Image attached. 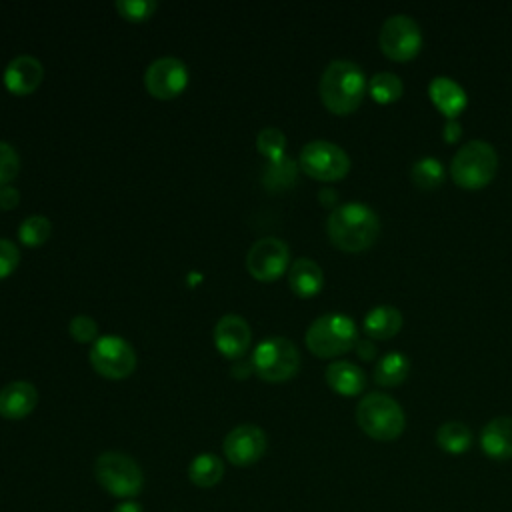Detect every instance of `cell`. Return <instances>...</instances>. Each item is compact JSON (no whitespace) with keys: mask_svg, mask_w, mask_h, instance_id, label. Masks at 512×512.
<instances>
[{"mask_svg":"<svg viewBox=\"0 0 512 512\" xmlns=\"http://www.w3.org/2000/svg\"><path fill=\"white\" fill-rule=\"evenodd\" d=\"M92 368L110 380L126 378L136 368V350L132 344L118 334L98 336L90 348Z\"/></svg>","mask_w":512,"mask_h":512,"instance_id":"ba28073f","label":"cell"},{"mask_svg":"<svg viewBox=\"0 0 512 512\" xmlns=\"http://www.w3.org/2000/svg\"><path fill=\"white\" fill-rule=\"evenodd\" d=\"M94 474L98 484L116 498L138 496L144 486L142 468L134 458L122 452H102L96 458Z\"/></svg>","mask_w":512,"mask_h":512,"instance_id":"8992f818","label":"cell"},{"mask_svg":"<svg viewBox=\"0 0 512 512\" xmlns=\"http://www.w3.org/2000/svg\"><path fill=\"white\" fill-rule=\"evenodd\" d=\"M252 330L240 314H224L214 326V344L226 358H240L248 350Z\"/></svg>","mask_w":512,"mask_h":512,"instance_id":"5bb4252c","label":"cell"},{"mask_svg":"<svg viewBox=\"0 0 512 512\" xmlns=\"http://www.w3.org/2000/svg\"><path fill=\"white\" fill-rule=\"evenodd\" d=\"M290 260V248L276 236H264L256 240L246 254V268L256 280H276L286 272Z\"/></svg>","mask_w":512,"mask_h":512,"instance_id":"7c38bea8","label":"cell"},{"mask_svg":"<svg viewBox=\"0 0 512 512\" xmlns=\"http://www.w3.org/2000/svg\"><path fill=\"white\" fill-rule=\"evenodd\" d=\"M436 442L448 454H462L472 446V430L464 422L450 420L436 430Z\"/></svg>","mask_w":512,"mask_h":512,"instance_id":"603a6c76","label":"cell"},{"mask_svg":"<svg viewBox=\"0 0 512 512\" xmlns=\"http://www.w3.org/2000/svg\"><path fill=\"white\" fill-rule=\"evenodd\" d=\"M112 512H144L140 504H136L134 500H126V502H120L118 506H114Z\"/></svg>","mask_w":512,"mask_h":512,"instance_id":"8d00e7d4","label":"cell"},{"mask_svg":"<svg viewBox=\"0 0 512 512\" xmlns=\"http://www.w3.org/2000/svg\"><path fill=\"white\" fill-rule=\"evenodd\" d=\"M20 262V250L12 240L0 238V278L10 276Z\"/></svg>","mask_w":512,"mask_h":512,"instance_id":"d6a6232c","label":"cell"},{"mask_svg":"<svg viewBox=\"0 0 512 512\" xmlns=\"http://www.w3.org/2000/svg\"><path fill=\"white\" fill-rule=\"evenodd\" d=\"M52 234V222L42 214H32L24 218L18 226V238L24 246H40Z\"/></svg>","mask_w":512,"mask_h":512,"instance_id":"4316f807","label":"cell"},{"mask_svg":"<svg viewBox=\"0 0 512 512\" xmlns=\"http://www.w3.org/2000/svg\"><path fill=\"white\" fill-rule=\"evenodd\" d=\"M354 346H356L358 356L364 358V360H370V358L376 356V344L370 338H358Z\"/></svg>","mask_w":512,"mask_h":512,"instance_id":"e575fe53","label":"cell"},{"mask_svg":"<svg viewBox=\"0 0 512 512\" xmlns=\"http://www.w3.org/2000/svg\"><path fill=\"white\" fill-rule=\"evenodd\" d=\"M300 168L316 180H340L350 170V156L330 140H310L298 156Z\"/></svg>","mask_w":512,"mask_h":512,"instance_id":"9c48e42d","label":"cell"},{"mask_svg":"<svg viewBox=\"0 0 512 512\" xmlns=\"http://www.w3.org/2000/svg\"><path fill=\"white\" fill-rule=\"evenodd\" d=\"M460 134H462V128H460L458 120H456V118H446V122H444V130H442L444 140H448V142H456V140L460 138Z\"/></svg>","mask_w":512,"mask_h":512,"instance_id":"d590c367","label":"cell"},{"mask_svg":"<svg viewBox=\"0 0 512 512\" xmlns=\"http://www.w3.org/2000/svg\"><path fill=\"white\" fill-rule=\"evenodd\" d=\"M410 176L420 188H434L444 180V164L434 156H422L412 162Z\"/></svg>","mask_w":512,"mask_h":512,"instance_id":"d4e9b609","label":"cell"},{"mask_svg":"<svg viewBox=\"0 0 512 512\" xmlns=\"http://www.w3.org/2000/svg\"><path fill=\"white\" fill-rule=\"evenodd\" d=\"M288 284L298 296H314L324 284L322 268L310 258H296L288 270Z\"/></svg>","mask_w":512,"mask_h":512,"instance_id":"ffe728a7","label":"cell"},{"mask_svg":"<svg viewBox=\"0 0 512 512\" xmlns=\"http://www.w3.org/2000/svg\"><path fill=\"white\" fill-rule=\"evenodd\" d=\"M380 48L392 60H408L418 54L422 46V32L418 22L408 14H392L380 28Z\"/></svg>","mask_w":512,"mask_h":512,"instance_id":"30bf717a","label":"cell"},{"mask_svg":"<svg viewBox=\"0 0 512 512\" xmlns=\"http://www.w3.org/2000/svg\"><path fill=\"white\" fill-rule=\"evenodd\" d=\"M320 202L326 204V206H334L336 204V192L332 188H322L320 194H318Z\"/></svg>","mask_w":512,"mask_h":512,"instance_id":"74e56055","label":"cell"},{"mask_svg":"<svg viewBox=\"0 0 512 512\" xmlns=\"http://www.w3.org/2000/svg\"><path fill=\"white\" fill-rule=\"evenodd\" d=\"M480 446L492 460L512 458V418L496 416L486 422L480 432Z\"/></svg>","mask_w":512,"mask_h":512,"instance_id":"e0dca14e","label":"cell"},{"mask_svg":"<svg viewBox=\"0 0 512 512\" xmlns=\"http://www.w3.org/2000/svg\"><path fill=\"white\" fill-rule=\"evenodd\" d=\"M250 364L262 380L282 382L298 372L300 352L292 340L284 336H268L254 348Z\"/></svg>","mask_w":512,"mask_h":512,"instance_id":"52a82bcc","label":"cell"},{"mask_svg":"<svg viewBox=\"0 0 512 512\" xmlns=\"http://www.w3.org/2000/svg\"><path fill=\"white\" fill-rule=\"evenodd\" d=\"M68 332L76 342H96L98 338V324L88 314H78L70 320Z\"/></svg>","mask_w":512,"mask_h":512,"instance_id":"1f68e13d","label":"cell"},{"mask_svg":"<svg viewBox=\"0 0 512 512\" xmlns=\"http://www.w3.org/2000/svg\"><path fill=\"white\" fill-rule=\"evenodd\" d=\"M224 476V464L222 460L212 452L198 454L190 466H188V478L192 484L200 488H212L216 486Z\"/></svg>","mask_w":512,"mask_h":512,"instance_id":"7402d4cb","label":"cell"},{"mask_svg":"<svg viewBox=\"0 0 512 512\" xmlns=\"http://www.w3.org/2000/svg\"><path fill=\"white\" fill-rule=\"evenodd\" d=\"M256 148L258 152L268 158V162L272 160H278L284 156V150H286V136L280 128L276 126H266L258 132L256 136Z\"/></svg>","mask_w":512,"mask_h":512,"instance_id":"83f0119b","label":"cell"},{"mask_svg":"<svg viewBox=\"0 0 512 512\" xmlns=\"http://www.w3.org/2000/svg\"><path fill=\"white\" fill-rule=\"evenodd\" d=\"M358 340L356 324L350 316L328 312L318 316L306 330V346L320 358L338 356L350 350Z\"/></svg>","mask_w":512,"mask_h":512,"instance_id":"5b68a950","label":"cell"},{"mask_svg":"<svg viewBox=\"0 0 512 512\" xmlns=\"http://www.w3.org/2000/svg\"><path fill=\"white\" fill-rule=\"evenodd\" d=\"M366 76L362 68L344 58L332 60L320 76V98L334 114H350L358 108L366 92Z\"/></svg>","mask_w":512,"mask_h":512,"instance_id":"7a4b0ae2","label":"cell"},{"mask_svg":"<svg viewBox=\"0 0 512 512\" xmlns=\"http://www.w3.org/2000/svg\"><path fill=\"white\" fill-rule=\"evenodd\" d=\"M358 426L374 440H394L402 434L406 418L402 406L384 392H368L356 406Z\"/></svg>","mask_w":512,"mask_h":512,"instance_id":"3957f363","label":"cell"},{"mask_svg":"<svg viewBox=\"0 0 512 512\" xmlns=\"http://www.w3.org/2000/svg\"><path fill=\"white\" fill-rule=\"evenodd\" d=\"M402 326V312L390 304H380L364 316V330L372 338H390Z\"/></svg>","mask_w":512,"mask_h":512,"instance_id":"44dd1931","label":"cell"},{"mask_svg":"<svg viewBox=\"0 0 512 512\" xmlns=\"http://www.w3.org/2000/svg\"><path fill=\"white\" fill-rule=\"evenodd\" d=\"M368 90H370L374 100L386 104V102H394V100L400 98V94L404 90V84H402L398 74L384 70V72H376L368 80Z\"/></svg>","mask_w":512,"mask_h":512,"instance_id":"484cf974","label":"cell"},{"mask_svg":"<svg viewBox=\"0 0 512 512\" xmlns=\"http://www.w3.org/2000/svg\"><path fill=\"white\" fill-rule=\"evenodd\" d=\"M38 404V390L28 380L8 382L0 390V416L8 420L26 418Z\"/></svg>","mask_w":512,"mask_h":512,"instance_id":"2e32d148","label":"cell"},{"mask_svg":"<svg viewBox=\"0 0 512 512\" xmlns=\"http://www.w3.org/2000/svg\"><path fill=\"white\" fill-rule=\"evenodd\" d=\"M428 94L436 108L446 116V118H456L462 108L466 106V92L464 88L448 78V76H436L428 84Z\"/></svg>","mask_w":512,"mask_h":512,"instance_id":"ac0fdd59","label":"cell"},{"mask_svg":"<svg viewBox=\"0 0 512 512\" xmlns=\"http://www.w3.org/2000/svg\"><path fill=\"white\" fill-rule=\"evenodd\" d=\"M44 78V66L36 56L30 54H20L12 58L2 74L4 86L16 94V96H26L32 94Z\"/></svg>","mask_w":512,"mask_h":512,"instance_id":"9a60e30c","label":"cell"},{"mask_svg":"<svg viewBox=\"0 0 512 512\" xmlns=\"http://www.w3.org/2000/svg\"><path fill=\"white\" fill-rule=\"evenodd\" d=\"M296 170H298L296 162L290 156L284 154L282 158L268 162L264 182L270 188H286V186H290L296 180Z\"/></svg>","mask_w":512,"mask_h":512,"instance_id":"f1b7e54d","label":"cell"},{"mask_svg":"<svg viewBox=\"0 0 512 512\" xmlns=\"http://www.w3.org/2000/svg\"><path fill=\"white\" fill-rule=\"evenodd\" d=\"M188 66L176 56H160L152 60L144 72L146 90L158 100L176 98L188 86Z\"/></svg>","mask_w":512,"mask_h":512,"instance_id":"8fae6325","label":"cell"},{"mask_svg":"<svg viewBox=\"0 0 512 512\" xmlns=\"http://www.w3.org/2000/svg\"><path fill=\"white\" fill-rule=\"evenodd\" d=\"M498 168V154L486 140L474 138L462 144L450 162V176L464 188H480L488 184Z\"/></svg>","mask_w":512,"mask_h":512,"instance_id":"277c9868","label":"cell"},{"mask_svg":"<svg viewBox=\"0 0 512 512\" xmlns=\"http://www.w3.org/2000/svg\"><path fill=\"white\" fill-rule=\"evenodd\" d=\"M20 170V156L16 148L0 140V186L10 184Z\"/></svg>","mask_w":512,"mask_h":512,"instance_id":"4dcf8cb0","label":"cell"},{"mask_svg":"<svg viewBox=\"0 0 512 512\" xmlns=\"http://www.w3.org/2000/svg\"><path fill=\"white\" fill-rule=\"evenodd\" d=\"M330 240L348 252H358L374 244L380 232L378 214L364 202H344L336 206L326 222Z\"/></svg>","mask_w":512,"mask_h":512,"instance_id":"6da1fadb","label":"cell"},{"mask_svg":"<svg viewBox=\"0 0 512 512\" xmlns=\"http://www.w3.org/2000/svg\"><path fill=\"white\" fill-rule=\"evenodd\" d=\"M408 370H410L408 356L398 350H392L378 360L374 368V380L382 386H396L406 378Z\"/></svg>","mask_w":512,"mask_h":512,"instance_id":"cb8c5ba5","label":"cell"},{"mask_svg":"<svg viewBox=\"0 0 512 512\" xmlns=\"http://www.w3.org/2000/svg\"><path fill=\"white\" fill-rule=\"evenodd\" d=\"M222 450L234 466H250L262 458L266 450V434L256 424H240L226 434Z\"/></svg>","mask_w":512,"mask_h":512,"instance_id":"4fadbf2b","label":"cell"},{"mask_svg":"<svg viewBox=\"0 0 512 512\" xmlns=\"http://www.w3.org/2000/svg\"><path fill=\"white\" fill-rule=\"evenodd\" d=\"M326 382L338 394L354 396L364 390L366 374L358 364H354L350 360H336V362L328 364V368H326Z\"/></svg>","mask_w":512,"mask_h":512,"instance_id":"d6986e66","label":"cell"},{"mask_svg":"<svg viewBox=\"0 0 512 512\" xmlns=\"http://www.w3.org/2000/svg\"><path fill=\"white\" fill-rule=\"evenodd\" d=\"M18 202H20V192H18V188H14L12 184L0 186V208L12 210V208L18 206Z\"/></svg>","mask_w":512,"mask_h":512,"instance_id":"836d02e7","label":"cell"},{"mask_svg":"<svg viewBox=\"0 0 512 512\" xmlns=\"http://www.w3.org/2000/svg\"><path fill=\"white\" fill-rule=\"evenodd\" d=\"M114 6L122 18L130 22H142L154 14L158 4L154 0H116Z\"/></svg>","mask_w":512,"mask_h":512,"instance_id":"f546056e","label":"cell"}]
</instances>
